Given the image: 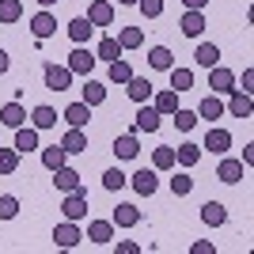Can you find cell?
Here are the masks:
<instances>
[{
  "label": "cell",
  "mask_w": 254,
  "mask_h": 254,
  "mask_svg": "<svg viewBox=\"0 0 254 254\" xmlns=\"http://www.w3.org/2000/svg\"><path fill=\"white\" fill-rule=\"evenodd\" d=\"M61 212H64V220H76V224L87 216V190H84V186H80V190H68V193H64Z\"/></svg>",
  "instance_id": "1"
},
{
  "label": "cell",
  "mask_w": 254,
  "mask_h": 254,
  "mask_svg": "<svg viewBox=\"0 0 254 254\" xmlns=\"http://www.w3.org/2000/svg\"><path fill=\"white\" fill-rule=\"evenodd\" d=\"M129 186L140 193V197H152L159 190V171L156 167H140L137 175H129Z\"/></svg>",
  "instance_id": "2"
},
{
  "label": "cell",
  "mask_w": 254,
  "mask_h": 254,
  "mask_svg": "<svg viewBox=\"0 0 254 254\" xmlns=\"http://www.w3.org/2000/svg\"><path fill=\"white\" fill-rule=\"evenodd\" d=\"M80 239H84V232H80V224H76V220H64V224L53 228V247H61V251H72Z\"/></svg>",
  "instance_id": "3"
},
{
  "label": "cell",
  "mask_w": 254,
  "mask_h": 254,
  "mask_svg": "<svg viewBox=\"0 0 254 254\" xmlns=\"http://www.w3.org/2000/svg\"><path fill=\"white\" fill-rule=\"evenodd\" d=\"M209 87H212V95H232L235 91V72L224 68V64H212L209 68Z\"/></svg>",
  "instance_id": "4"
},
{
  "label": "cell",
  "mask_w": 254,
  "mask_h": 254,
  "mask_svg": "<svg viewBox=\"0 0 254 254\" xmlns=\"http://www.w3.org/2000/svg\"><path fill=\"white\" fill-rule=\"evenodd\" d=\"M31 34L38 38V42H46V38H53V34H57V19H53L50 8H42L38 15H31Z\"/></svg>",
  "instance_id": "5"
},
{
  "label": "cell",
  "mask_w": 254,
  "mask_h": 254,
  "mask_svg": "<svg viewBox=\"0 0 254 254\" xmlns=\"http://www.w3.org/2000/svg\"><path fill=\"white\" fill-rule=\"evenodd\" d=\"M46 87L50 91H68L72 87V72H68V64H46Z\"/></svg>",
  "instance_id": "6"
},
{
  "label": "cell",
  "mask_w": 254,
  "mask_h": 254,
  "mask_svg": "<svg viewBox=\"0 0 254 254\" xmlns=\"http://www.w3.org/2000/svg\"><path fill=\"white\" fill-rule=\"evenodd\" d=\"M91 68H95V53L84 50V46H76V50L68 53V72L72 76H91Z\"/></svg>",
  "instance_id": "7"
},
{
  "label": "cell",
  "mask_w": 254,
  "mask_h": 254,
  "mask_svg": "<svg viewBox=\"0 0 254 254\" xmlns=\"http://www.w3.org/2000/svg\"><path fill=\"white\" fill-rule=\"evenodd\" d=\"M159 110L156 106H148V103H140V110H137V118H133V133H156L159 129Z\"/></svg>",
  "instance_id": "8"
},
{
  "label": "cell",
  "mask_w": 254,
  "mask_h": 254,
  "mask_svg": "<svg viewBox=\"0 0 254 254\" xmlns=\"http://www.w3.org/2000/svg\"><path fill=\"white\" fill-rule=\"evenodd\" d=\"M216 179L228 182V186H239V182L247 179V167L239 163V159H228V156H224V159H220V167H216Z\"/></svg>",
  "instance_id": "9"
},
{
  "label": "cell",
  "mask_w": 254,
  "mask_h": 254,
  "mask_svg": "<svg viewBox=\"0 0 254 254\" xmlns=\"http://www.w3.org/2000/svg\"><path fill=\"white\" fill-rule=\"evenodd\" d=\"M0 126H8V129L27 126V110H23V103H19V99H11V103H4V106H0Z\"/></svg>",
  "instance_id": "10"
},
{
  "label": "cell",
  "mask_w": 254,
  "mask_h": 254,
  "mask_svg": "<svg viewBox=\"0 0 254 254\" xmlns=\"http://www.w3.org/2000/svg\"><path fill=\"white\" fill-rule=\"evenodd\" d=\"M87 19H91V27H110L114 23V4L110 0H91V8H87Z\"/></svg>",
  "instance_id": "11"
},
{
  "label": "cell",
  "mask_w": 254,
  "mask_h": 254,
  "mask_svg": "<svg viewBox=\"0 0 254 254\" xmlns=\"http://www.w3.org/2000/svg\"><path fill=\"white\" fill-rule=\"evenodd\" d=\"M152 91H156V87H152V80L148 76H129V84H126V95L133 99V103H148L152 99Z\"/></svg>",
  "instance_id": "12"
},
{
  "label": "cell",
  "mask_w": 254,
  "mask_h": 254,
  "mask_svg": "<svg viewBox=\"0 0 254 254\" xmlns=\"http://www.w3.org/2000/svg\"><path fill=\"white\" fill-rule=\"evenodd\" d=\"M201 148H209L212 156H228V148H232V133H228V129H209Z\"/></svg>",
  "instance_id": "13"
},
{
  "label": "cell",
  "mask_w": 254,
  "mask_h": 254,
  "mask_svg": "<svg viewBox=\"0 0 254 254\" xmlns=\"http://www.w3.org/2000/svg\"><path fill=\"white\" fill-rule=\"evenodd\" d=\"M232 118H251L254 114V99L251 91H232V99H228V106H224Z\"/></svg>",
  "instance_id": "14"
},
{
  "label": "cell",
  "mask_w": 254,
  "mask_h": 254,
  "mask_svg": "<svg viewBox=\"0 0 254 254\" xmlns=\"http://www.w3.org/2000/svg\"><path fill=\"white\" fill-rule=\"evenodd\" d=\"M53 186H57L61 193H68V190H80L84 182H80V171L64 163V167H57V171H53Z\"/></svg>",
  "instance_id": "15"
},
{
  "label": "cell",
  "mask_w": 254,
  "mask_h": 254,
  "mask_svg": "<svg viewBox=\"0 0 254 254\" xmlns=\"http://www.w3.org/2000/svg\"><path fill=\"white\" fill-rule=\"evenodd\" d=\"M87 239H91L95 247L114 243V220H91L87 224Z\"/></svg>",
  "instance_id": "16"
},
{
  "label": "cell",
  "mask_w": 254,
  "mask_h": 254,
  "mask_svg": "<svg viewBox=\"0 0 254 254\" xmlns=\"http://www.w3.org/2000/svg\"><path fill=\"white\" fill-rule=\"evenodd\" d=\"M201 144H193V140H186V144H179V148H175V163H179V167H197V163H201Z\"/></svg>",
  "instance_id": "17"
},
{
  "label": "cell",
  "mask_w": 254,
  "mask_h": 254,
  "mask_svg": "<svg viewBox=\"0 0 254 254\" xmlns=\"http://www.w3.org/2000/svg\"><path fill=\"white\" fill-rule=\"evenodd\" d=\"M114 156H118V159H137V156H140L137 133H122V137H114Z\"/></svg>",
  "instance_id": "18"
},
{
  "label": "cell",
  "mask_w": 254,
  "mask_h": 254,
  "mask_svg": "<svg viewBox=\"0 0 254 254\" xmlns=\"http://www.w3.org/2000/svg\"><path fill=\"white\" fill-rule=\"evenodd\" d=\"M201 224L205 228H224V224H228V209H224L220 201H205L201 205Z\"/></svg>",
  "instance_id": "19"
},
{
  "label": "cell",
  "mask_w": 254,
  "mask_h": 254,
  "mask_svg": "<svg viewBox=\"0 0 254 254\" xmlns=\"http://www.w3.org/2000/svg\"><path fill=\"white\" fill-rule=\"evenodd\" d=\"M64 122H68V126H76V129H84L87 126V122H91V106H87L84 103V99H80V103H68V106H64Z\"/></svg>",
  "instance_id": "20"
},
{
  "label": "cell",
  "mask_w": 254,
  "mask_h": 254,
  "mask_svg": "<svg viewBox=\"0 0 254 254\" xmlns=\"http://www.w3.org/2000/svg\"><path fill=\"white\" fill-rule=\"evenodd\" d=\"M91 34H95V27H91V19H87V15H76V19H68V38H72L76 46L91 42Z\"/></svg>",
  "instance_id": "21"
},
{
  "label": "cell",
  "mask_w": 254,
  "mask_h": 254,
  "mask_svg": "<svg viewBox=\"0 0 254 254\" xmlns=\"http://www.w3.org/2000/svg\"><path fill=\"white\" fill-rule=\"evenodd\" d=\"M152 106H156L163 118H171L175 110H179V91H171V87H163V91H152Z\"/></svg>",
  "instance_id": "22"
},
{
  "label": "cell",
  "mask_w": 254,
  "mask_h": 254,
  "mask_svg": "<svg viewBox=\"0 0 254 254\" xmlns=\"http://www.w3.org/2000/svg\"><path fill=\"white\" fill-rule=\"evenodd\" d=\"M11 148L19 152V156L34 152V148H38V129H34V126H19V129H15V144H11Z\"/></svg>",
  "instance_id": "23"
},
{
  "label": "cell",
  "mask_w": 254,
  "mask_h": 254,
  "mask_svg": "<svg viewBox=\"0 0 254 254\" xmlns=\"http://www.w3.org/2000/svg\"><path fill=\"white\" fill-rule=\"evenodd\" d=\"M57 144H61L68 156H76V152H87V133H84V129H76V126H68V133H64Z\"/></svg>",
  "instance_id": "24"
},
{
  "label": "cell",
  "mask_w": 254,
  "mask_h": 254,
  "mask_svg": "<svg viewBox=\"0 0 254 254\" xmlns=\"http://www.w3.org/2000/svg\"><path fill=\"white\" fill-rule=\"evenodd\" d=\"M179 27H182L186 38H201V31H205V11H190V8H186V15L179 19Z\"/></svg>",
  "instance_id": "25"
},
{
  "label": "cell",
  "mask_w": 254,
  "mask_h": 254,
  "mask_svg": "<svg viewBox=\"0 0 254 254\" xmlns=\"http://www.w3.org/2000/svg\"><path fill=\"white\" fill-rule=\"evenodd\" d=\"M129 76H133V64L126 61V57H118V61H110V68H106V80L118 87H126L129 84Z\"/></svg>",
  "instance_id": "26"
},
{
  "label": "cell",
  "mask_w": 254,
  "mask_h": 254,
  "mask_svg": "<svg viewBox=\"0 0 254 254\" xmlns=\"http://www.w3.org/2000/svg\"><path fill=\"white\" fill-rule=\"evenodd\" d=\"M110 220H114V228H137L140 224V209L137 205H118Z\"/></svg>",
  "instance_id": "27"
},
{
  "label": "cell",
  "mask_w": 254,
  "mask_h": 254,
  "mask_svg": "<svg viewBox=\"0 0 254 254\" xmlns=\"http://www.w3.org/2000/svg\"><path fill=\"white\" fill-rule=\"evenodd\" d=\"M31 126L34 129H38V133H42V129H53V126H57V110H53V106H34V110H31Z\"/></svg>",
  "instance_id": "28"
},
{
  "label": "cell",
  "mask_w": 254,
  "mask_h": 254,
  "mask_svg": "<svg viewBox=\"0 0 254 254\" xmlns=\"http://www.w3.org/2000/svg\"><path fill=\"white\" fill-rule=\"evenodd\" d=\"M84 103L91 106V110L106 103V84H103V80H91V76H87V84H84Z\"/></svg>",
  "instance_id": "29"
},
{
  "label": "cell",
  "mask_w": 254,
  "mask_h": 254,
  "mask_svg": "<svg viewBox=\"0 0 254 254\" xmlns=\"http://www.w3.org/2000/svg\"><path fill=\"white\" fill-rule=\"evenodd\" d=\"M197 118H205V122H220V118H224V103H220V95H205V99H201V106H197Z\"/></svg>",
  "instance_id": "30"
},
{
  "label": "cell",
  "mask_w": 254,
  "mask_h": 254,
  "mask_svg": "<svg viewBox=\"0 0 254 254\" xmlns=\"http://www.w3.org/2000/svg\"><path fill=\"white\" fill-rule=\"evenodd\" d=\"M64 163H68V152L61 148V144H50V148H42V167L50 171H57V167H64Z\"/></svg>",
  "instance_id": "31"
},
{
  "label": "cell",
  "mask_w": 254,
  "mask_h": 254,
  "mask_svg": "<svg viewBox=\"0 0 254 254\" xmlns=\"http://www.w3.org/2000/svg\"><path fill=\"white\" fill-rule=\"evenodd\" d=\"M167 76H171V91H190V87H193V72H190V68H182V64H171Z\"/></svg>",
  "instance_id": "32"
},
{
  "label": "cell",
  "mask_w": 254,
  "mask_h": 254,
  "mask_svg": "<svg viewBox=\"0 0 254 254\" xmlns=\"http://www.w3.org/2000/svg\"><path fill=\"white\" fill-rule=\"evenodd\" d=\"M193 61L201 64V68H212V64H220V46H212V42H201L197 50H193Z\"/></svg>",
  "instance_id": "33"
},
{
  "label": "cell",
  "mask_w": 254,
  "mask_h": 254,
  "mask_svg": "<svg viewBox=\"0 0 254 254\" xmlns=\"http://www.w3.org/2000/svg\"><path fill=\"white\" fill-rule=\"evenodd\" d=\"M118 46H122V50H140V46H144V31H140V27H122V31H118Z\"/></svg>",
  "instance_id": "34"
},
{
  "label": "cell",
  "mask_w": 254,
  "mask_h": 254,
  "mask_svg": "<svg viewBox=\"0 0 254 254\" xmlns=\"http://www.w3.org/2000/svg\"><path fill=\"white\" fill-rule=\"evenodd\" d=\"M148 64L159 68V72H167L171 64H175V53H171L167 46H152V50H148Z\"/></svg>",
  "instance_id": "35"
},
{
  "label": "cell",
  "mask_w": 254,
  "mask_h": 254,
  "mask_svg": "<svg viewBox=\"0 0 254 254\" xmlns=\"http://www.w3.org/2000/svg\"><path fill=\"white\" fill-rule=\"evenodd\" d=\"M122 53H126V50L118 46V38H110V34H106L103 42H99V50H95V61H106V64H110V61H118Z\"/></svg>",
  "instance_id": "36"
},
{
  "label": "cell",
  "mask_w": 254,
  "mask_h": 254,
  "mask_svg": "<svg viewBox=\"0 0 254 254\" xmlns=\"http://www.w3.org/2000/svg\"><path fill=\"white\" fill-rule=\"evenodd\" d=\"M122 186H129V175H126V171H122V167H110V171H106V175H103V190L118 193V190H122Z\"/></svg>",
  "instance_id": "37"
},
{
  "label": "cell",
  "mask_w": 254,
  "mask_h": 254,
  "mask_svg": "<svg viewBox=\"0 0 254 254\" xmlns=\"http://www.w3.org/2000/svg\"><path fill=\"white\" fill-rule=\"evenodd\" d=\"M152 167H156V171H175V167H179V163H175V148H167V144L156 148V152H152Z\"/></svg>",
  "instance_id": "38"
},
{
  "label": "cell",
  "mask_w": 254,
  "mask_h": 254,
  "mask_svg": "<svg viewBox=\"0 0 254 254\" xmlns=\"http://www.w3.org/2000/svg\"><path fill=\"white\" fill-rule=\"evenodd\" d=\"M23 19V0H0V23H19Z\"/></svg>",
  "instance_id": "39"
},
{
  "label": "cell",
  "mask_w": 254,
  "mask_h": 254,
  "mask_svg": "<svg viewBox=\"0 0 254 254\" xmlns=\"http://www.w3.org/2000/svg\"><path fill=\"white\" fill-rule=\"evenodd\" d=\"M190 190H193V179L186 171H175V175H171V193H175V197H186Z\"/></svg>",
  "instance_id": "40"
},
{
  "label": "cell",
  "mask_w": 254,
  "mask_h": 254,
  "mask_svg": "<svg viewBox=\"0 0 254 254\" xmlns=\"http://www.w3.org/2000/svg\"><path fill=\"white\" fill-rule=\"evenodd\" d=\"M15 171H19V152L0 148V175H15Z\"/></svg>",
  "instance_id": "41"
},
{
  "label": "cell",
  "mask_w": 254,
  "mask_h": 254,
  "mask_svg": "<svg viewBox=\"0 0 254 254\" xmlns=\"http://www.w3.org/2000/svg\"><path fill=\"white\" fill-rule=\"evenodd\" d=\"M171 118H175V126H179L182 133H190V129L197 126V110H182V106H179V110H175Z\"/></svg>",
  "instance_id": "42"
},
{
  "label": "cell",
  "mask_w": 254,
  "mask_h": 254,
  "mask_svg": "<svg viewBox=\"0 0 254 254\" xmlns=\"http://www.w3.org/2000/svg\"><path fill=\"white\" fill-rule=\"evenodd\" d=\"M15 216H19V197L4 193V197H0V220H15Z\"/></svg>",
  "instance_id": "43"
},
{
  "label": "cell",
  "mask_w": 254,
  "mask_h": 254,
  "mask_svg": "<svg viewBox=\"0 0 254 254\" xmlns=\"http://www.w3.org/2000/svg\"><path fill=\"white\" fill-rule=\"evenodd\" d=\"M137 11L144 19H159L163 15V0H137Z\"/></svg>",
  "instance_id": "44"
},
{
  "label": "cell",
  "mask_w": 254,
  "mask_h": 254,
  "mask_svg": "<svg viewBox=\"0 0 254 254\" xmlns=\"http://www.w3.org/2000/svg\"><path fill=\"white\" fill-rule=\"evenodd\" d=\"M114 251L118 254H140V243H133V239H118Z\"/></svg>",
  "instance_id": "45"
},
{
  "label": "cell",
  "mask_w": 254,
  "mask_h": 254,
  "mask_svg": "<svg viewBox=\"0 0 254 254\" xmlns=\"http://www.w3.org/2000/svg\"><path fill=\"white\" fill-rule=\"evenodd\" d=\"M190 254H216V247H212L209 239H197V243L190 247Z\"/></svg>",
  "instance_id": "46"
},
{
  "label": "cell",
  "mask_w": 254,
  "mask_h": 254,
  "mask_svg": "<svg viewBox=\"0 0 254 254\" xmlns=\"http://www.w3.org/2000/svg\"><path fill=\"white\" fill-rule=\"evenodd\" d=\"M254 87V68H247L243 76H239V87H235V91H251Z\"/></svg>",
  "instance_id": "47"
},
{
  "label": "cell",
  "mask_w": 254,
  "mask_h": 254,
  "mask_svg": "<svg viewBox=\"0 0 254 254\" xmlns=\"http://www.w3.org/2000/svg\"><path fill=\"white\" fill-rule=\"evenodd\" d=\"M182 4H186L190 11H205V8H209V0H182Z\"/></svg>",
  "instance_id": "48"
},
{
  "label": "cell",
  "mask_w": 254,
  "mask_h": 254,
  "mask_svg": "<svg viewBox=\"0 0 254 254\" xmlns=\"http://www.w3.org/2000/svg\"><path fill=\"white\" fill-rule=\"evenodd\" d=\"M251 163H254V144H247L243 148V167H251Z\"/></svg>",
  "instance_id": "49"
},
{
  "label": "cell",
  "mask_w": 254,
  "mask_h": 254,
  "mask_svg": "<svg viewBox=\"0 0 254 254\" xmlns=\"http://www.w3.org/2000/svg\"><path fill=\"white\" fill-rule=\"evenodd\" d=\"M8 68H11V57H8V53H4V50H0V76L8 72Z\"/></svg>",
  "instance_id": "50"
},
{
  "label": "cell",
  "mask_w": 254,
  "mask_h": 254,
  "mask_svg": "<svg viewBox=\"0 0 254 254\" xmlns=\"http://www.w3.org/2000/svg\"><path fill=\"white\" fill-rule=\"evenodd\" d=\"M118 4H126V8H137V0H118Z\"/></svg>",
  "instance_id": "51"
},
{
  "label": "cell",
  "mask_w": 254,
  "mask_h": 254,
  "mask_svg": "<svg viewBox=\"0 0 254 254\" xmlns=\"http://www.w3.org/2000/svg\"><path fill=\"white\" fill-rule=\"evenodd\" d=\"M38 4H42V8H53V4H57V0H38Z\"/></svg>",
  "instance_id": "52"
}]
</instances>
